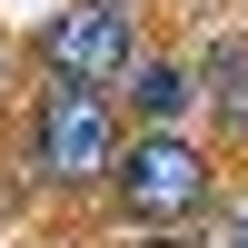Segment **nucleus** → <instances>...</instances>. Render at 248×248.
<instances>
[{
    "mask_svg": "<svg viewBox=\"0 0 248 248\" xmlns=\"http://www.w3.org/2000/svg\"><path fill=\"white\" fill-rule=\"evenodd\" d=\"M119 99L109 90H79V79H40L20 99V169H30L40 199H99L119 159Z\"/></svg>",
    "mask_w": 248,
    "mask_h": 248,
    "instance_id": "f257e3e1",
    "label": "nucleus"
},
{
    "mask_svg": "<svg viewBox=\"0 0 248 248\" xmlns=\"http://www.w3.org/2000/svg\"><path fill=\"white\" fill-rule=\"evenodd\" d=\"M99 199L119 209L129 238L139 229H199L218 209V149H199L189 129H139V139H119Z\"/></svg>",
    "mask_w": 248,
    "mask_h": 248,
    "instance_id": "f03ea898",
    "label": "nucleus"
},
{
    "mask_svg": "<svg viewBox=\"0 0 248 248\" xmlns=\"http://www.w3.org/2000/svg\"><path fill=\"white\" fill-rule=\"evenodd\" d=\"M139 50H149V10L129 0H50V20L30 30L40 79H79V90H119Z\"/></svg>",
    "mask_w": 248,
    "mask_h": 248,
    "instance_id": "7ed1b4c3",
    "label": "nucleus"
},
{
    "mask_svg": "<svg viewBox=\"0 0 248 248\" xmlns=\"http://www.w3.org/2000/svg\"><path fill=\"white\" fill-rule=\"evenodd\" d=\"M109 99L139 119V129H179V119L199 109V70H189L179 50H139V60H129V79H119Z\"/></svg>",
    "mask_w": 248,
    "mask_h": 248,
    "instance_id": "20e7f679",
    "label": "nucleus"
},
{
    "mask_svg": "<svg viewBox=\"0 0 248 248\" xmlns=\"http://www.w3.org/2000/svg\"><path fill=\"white\" fill-rule=\"evenodd\" d=\"M189 70H199V109L218 119V149L248 159V40H209Z\"/></svg>",
    "mask_w": 248,
    "mask_h": 248,
    "instance_id": "39448f33",
    "label": "nucleus"
},
{
    "mask_svg": "<svg viewBox=\"0 0 248 248\" xmlns=\"http://www.w3.org/2000/svg\"><path fill=\"white\" fill-rule=\"evenodd\" d=\"M189 238H199V248H248V218H238V209H218L209 229H189Z\"/></svg>",
    "mask_w": 248,
    "mask_h": 248,
    "instance_id": "423d86ee",
    "label": "nucleus"
},
{
    "mask_svg": "<svg viewBox=\"0 0 248 248\" xmlns=\"http://www.w3.org/2000/svg\"><path fill=\"white\" fill-rule=\"evenodd\" d=\"M0 109H10V40H0Z\"/></svg>",
    "mask_w": 248,
    "mask_h": 248,
    "instance_id": "0eeeda50",
    "label": "nucleus"
},
{
    "mask_svg": "<svg viewBox=\"0 0 248 248\" xmlns=\"http://www.w3.org/2000/svg\"><path fill=\"white\" fill-rule=\"evenodd\" d=\"M199 10H229V0H199Z\"/></svg>",
    "mask_w": 248,
    "mask_h": 248,
    "instance_id": "6e6552de",
    "label": "nucleus"
},
{
    "mask_svg": "<svg viewBox=\"0 0 248 248\" xmlns=\"http://www.w3.org/2000/svg\"><path fill=\"white\" fill-rule=\"evenodd\" d=\"M129 10H149V0H129Z\"/></svg>",
    "mask_w": 248,
    "mask_h": 248,
    "instance_id": "1a4fd4ad",
    "label": "nucleus"
},
{
    "mask_svg": "<svg viewBox=\"0 0 248 248\" xmlns=\"http://www.w3.org/2000/svg\"><path fill=\"white\" fill-rule=\"evenodd\" d=\"M238 218H248V199H238Z\"/></svg>",
    "mask_w": 248,
    "mask_h": 248,
    "instance_id": "9d476101",
    "label": "nucleus"
}]
</instances>
